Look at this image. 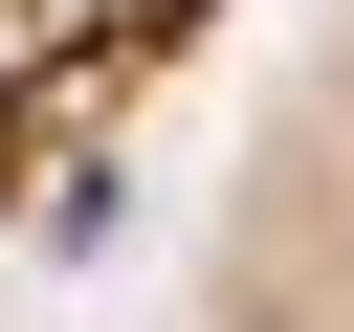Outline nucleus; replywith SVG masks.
Masks as SVG:
<instances>
[{"instance_id":"obj_1","label":"nucleus","mask_w":354,"mask_h":332,"mask_svg":"<svg viewBox=\"0 0 354 332\" xmlns=\"http://www.w3.org/2000/svg\"><path fill=\"white\" fill-rule=\"evenodd\" d=\"M155 332H354V0H288L266 89L177 221Z\"/></svg>"},{"instance_id":"obj_2","label":"nucleus","mask_w":354,"mask_h":332,"mask_svg":"<svg viewBox=\"0 0 354 332\" xmlns=\"http://www.w3.org/2000/svg\"><path fill=\"white\" fill-rule=\"evenodd\" d=\"M199 22H221V0H0V221H22L44 177H88V155L177 89Z\"/></svg>"}]
</instances>
